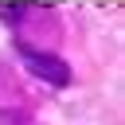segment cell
<instances>
[{
  "mask_svg": "<svg viewBox=\"0 0 125 125\" xmlns=\"http://www.w3.org/2000/svg\"><path fill=\"white\" fill-rule=\"evenodd\" d=\"M16 55H20V62H23L35 78H43L47 86H55V90L70 86V66H66V59H59V55H51V51H39V47H31V43H23V39H16Z\"/></svg>",
  "mask_w": 125,
  "mask_h": 125,
  "instance_id": "cell-1",
  "label": "cell"
}]
</instances>
